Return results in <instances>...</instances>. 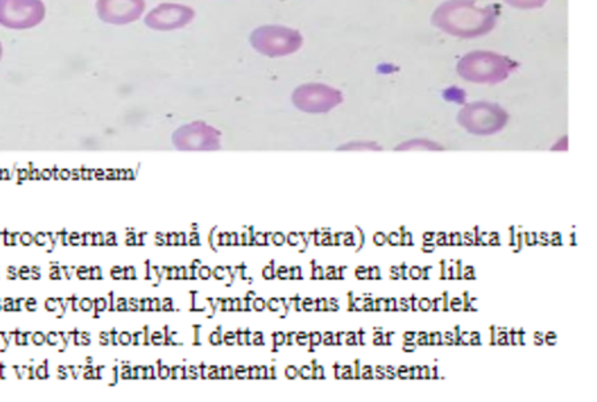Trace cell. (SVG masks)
Segmentation results:
<instances>
[{"label": "cell", "mask_w": 597, "mask_h": 402, "mask_svg": "<svg viewBox=\"0 0 597 402\" xmlns=\"http://www.w3.org/2000/svg\"><path fill=\"white\" fill-rule=\"evenodd\" d=\"M432 24L453 37L476 39L493 31L497 13L476 0H447L432 13Z\"/></svg>", "instance_id": "cell-1"}, {"label": "cell", "mask_w": 597, "mask_h": 402, "mask_svg": "<svg viewBox=\"0 0 597 402\" xmlns=\"http://www.w3.org/2000/svg\"><path fill=\"white\" fill-rule=\"evenodd\" d=\"M519 64L508 57L487 50L469 52L456 65L460 78L476 85H498L509 78Z\"/></svg>", "instance_id": "cell-2"}, {"label": "cell", "mask_w": 597, "mask_h": 402, "mask_svg": "<svg viewBox=\"0 0 597 402\" xmlns=\"http://www.w3.org/2000/svg\"><path fill=\"white\" fill-rule=\"evenodd\" d=\"M508 119V112L490 102L468 103L458 113L459 124L477 136L497 134L507 125Z\"/></svg>", "instance_id": "cell-3"}, {"label": "cell", "mask_w": 597, "mask_h": 402, "mask_svg": "<svg viewBox=\"0 0 597 402\" xmlns=\"http://www.w3.org/2000/svg\"><path fill=\"white\" fill-rule=\"evenodd\" d=\"M249 40L259 53L268 57L293 55L303 44V37L298 31L280 25L260 27L254 29Z\"/></svg>", "instance_id": "cell-4"}, {"label": "cell", "mask_w": 597, "mask_h": 402, "mask_svg": "<svg viewBox=\"0 0 597 402\" xmlns=\"http://www.w3.org/2000/svg\"><path fill=\"white\" fill-rule=\"evenodd\" d=\"M343 102V94L339 90L323 83L301 85L293 92V103L301 111L310 113L329 112Z\"/></svg>", "instance_id": "cell-5"}, {"label": "cell", "mask_w": 597, "mask_h": 402, "mask_svg": "<svg viewBox=\"0 0 597 402\" xmlns=\"http://www.w3.org/2000/svg\"><path fill=\"white\" fill-rule=\"evenodd\" d=\"M44 15L40 0H0V24L8 28H31L41 22Z\"/></svg>", "instance_id": "cell-6"}, {"label": "cell", "mask_w": 597, "mask_h": 402, "mask_svg": "<svg viewBox=\"0 0 597 402\" xmlns=\"http://www.w3.org/2000/svg\"><path fill=\"white\" fill-rule=\"evenodd\" d=\"M195 12L182 4L165 3L153 8L145 18V24L156 31H173L186 27L193 22Z\"/></svg>", "instance_id": "cell-7"}, {"label": "cell", "mask_w": 597, "mask_h": 402, "mask_svg": "<svg viewBox=\"0 0 597 402\" xmlns=\"http://www.w3.org/2000/svg\"><path fill=\"white\" fill-rule=\"evenodd\" d=\"M144 0H98L100 19L110 24H128L137 20L144 12Z\"/></svg>", "instance_id": "cell-8"}, {"label": "cell", "mask_w": 597, "mask_h": 402, "mask_svg": "<svg viewBox=\"0 0 597 402\" xmlns=\"http://www.w3.org/2000/svg\"><path fill=\"white\" fill-rule=\"evenodd\" d=\"M173 139L181 149H214L219 146V134L210 125L199 122L184 125Z\"/></svg>", "instance_id": "cell-9"}, {"label": "cell", "mask_w": 597, "mask_h": 402, "mask_svg": "<svg viewBox=\"0 0 597 402\" xmlns=\"http://www.w3.org/2000/svg\"><path fill=\"white\" fill-rule=\"evenodd\" d=\"M397 151H414V149H427V151H439L442 149V146L437 143H432L429 140H422V139H416L413 141H406L404 144H399L396 148Z\"/></svg>", "instance_id": "cell-10"}, {"label": "cell", "mask_w": 597, "mask_h": 402, "mask_svg": "<svg viewBox=\"0 0 597 402\" xmlns=\"http://www.w3.org/2000/svg\"><path fill=\"white\" fill-rule=\"evenodd\" d=\"M507 4L513 8L519 10H535L542 8L547 0H504Z\"/></svg>", "instance_id": "cell-11"}, {"label": "cell", "mask_w": 597, "mask_h": 402, "mask_svg": "<svg viewBox=\"0 0 597 402\" xmlns=\"http://www.w3.org/2000/svg\"><path fill=\"white\" fill-rule=\"evenodd\" d=\"M344 149H381V146L375 143H356V144H348Z\"/></svg>", "instance_id": "cell-12"}, {"label": "cell", "mask_w": 597, "mask_h": 402, "mask_svg": "<svg viewBox=\"0 0 597 402\" xmlns=\"http://www.w3.org/2000/svg\"><path fill=\"white\" fill-rule=\"evenodd\" d=\"M409 276L411 279H420V277H422V269L420 267H411L409 269Z\"/></svg>", "instance_id": "cell-13"}, {"label": "cell", "mask_w": 597, "mask_h": 402, "mask_svg": "<svg viewBox=\"0 0 597 402\" xmlns=\"http://www.w3.org/2000/svg\"><path fill=\"white\" fill-rule=\"evenodd\" d=\"M418 306H420V310L426 312V310H429L432 307V301L429 298H422V300H420Z\"/></svg>", "instance_id": "cell-14"}, {"label": "cell", "mask_w": 597, "mask_h": 402, "mask_svg": "<svg viewBox=\"0 0 597 402\" xmlns=\"http://www.w3.org/2000/svg\"><path fill=\"white\" fill-rule=\"evenodd\" d=\"M387 240H389V244H399V234L398 233H392V234L389 235V237H387Z\"/></svg>", "instance_id": "cell-15"}, {"label": "cell", "mask_w": 597, "mask_h": 402, "mask_svg": "<svg viewBox=\"0 0 597 402\" xmlns=\"http://www.w3.org/2000/svg\"><path fill=\"white\" fill-rule=\"evenodd\" d=\"M469 343L471 345H480L481 343V340H480V334L479 333H471L469 334Z\"/></svg>", "instance_id": "cell-16"}, {"label": "cell", "mask_w": 597, "mask_h": 402, "mask_svg": "<svg viewBox=\"0 0 597 402\" xmlns=\"http://www.w3.org/2000/svg\"><path fill=\"white\" fill-rule=\"evenodd\" d=\"M462 306H463V303H462V301L459 298H453V301H451V309L455 310V312L460 310Z\"/></svg>", "instance_id": "cell-17"}, {"label": "cell", "mask_w": 597, "mask_h": 402, "mask_svg": "<svg viewBox=\"0 0 597 402\" xmlns=\"http://www.w3.org/2000/svg\"><path fill=\"white\" fill-rule=\"evenodd\" d=\"M385 240H387V239H385V235L381 234V233H377V234L375 235V243H376V244H384V243H385Z\"/></svg>", "instance_id": "cell-18"}, {"label": "cell", "mask_w": 597, "mask_h": 402, "mask_svg": "<svg viewBox=\"0 0 597 402\" xmlns=\"http://www.w3.org/2000/svg\"><path fill=\"white\" fill-rule=\"evenodd\" d=\"M463 296H465V306H463V309H465V310H474V309L471 307V303H469V296H468V291L463 293Z\"/></svg>", "instance_id": "cell-19"}, {"label": "cell", "mask_w": 597, "mask_h": 402, "mask_svg": "<svg viewBox=\"0 0 597 402\" xmlns=\"http://www.w3.org/2000/svg\"><path fill=\"white\" fill-rule=\"evenodd\" d=\"M443 310H448V291H444L442 297Z\"/></svg>", "instance_id": "cell-20"}, {"label": "cell", "mask_w": 597, "mask_h": 402, "mask_svg": "<svg viewBox=\"0 0 597 402\" xmlns=\"http://www.w3.org/2000/svg\"><path fill=\"white\" fill-rule=\"evenodd\" d=\"M475 272H474V268L472 267H467L465 268V279H475Z\"/></svg>", "instance_id": "cell-21"}, {"label": "cell", "mask_w": 597, "mask_h": 402, "mask_svg": "<svg viewBox=\"0 0 597 402\" xmlns=\"http://www.w3.org/2000/svg\"><path fill=\"white\" fill-rule=\"evenodd\" d=\"M437 243H438L439 246H444V244H447V237H446V234L439 233V234H438V240H437Z\"/></svg>", "instance_id": "cell-22"}, {"label": "cell", "mask_w": 597, "mask_h": 402, "mask_svg": "<svg viewBox=\"0 0 597 402\" xmlns=\"http://www.w3.org/2000/svg\"><path fill=\"white\" fill-rule=\"evenodd\" d=\"M418 345H427L429 342H427V334H425V333H420L418 334Z\"/></svg>", "instance_id": "cell-23"}, {"label": "cell", "mask_w": 597, "mask_h": 402, "mask_svg": "<svg viewBox=\"0 0 597 402\" xmlns=\"http://www.w3.org/2000/svg\"><path fill=\"white\" fill-rule=\"evenodd\" d=\"M546 343H549V345H554L555 343V340H556V335L554 334V333H550V334H547L546 335Z\"/></svg>", "instance_id": "cell-24"}, {"label": "cell", "mask_w": 597, "mask_h": 402, "mask_svg": "<svg viewBox=\"0 0 597 402\" xmlns=\"http://www.w3.org/2000/svg\"><path fill=\"white\" fill-rule=\"evenodd\" d=\"M489 243H490V244H500V237H498V234L492 233V234H490V239H489Z\"/></svg>", "instance_id": "cell-25"}, {"label": "cell", "mask_w": 597, "mask_h": 402, "mask_svg": "<svg viewBox=\"0 0 597 402\" xmlns=\"http://www.w3.org/2000/svg\"><path fill=\"white\" fill-rule=\"evenodd\" d=\"M390 277L392 279H399L401 277L397 267H393V268L390 269Z\"/></svg>", "instance_id": "cell-26"}, {"label": "cell", "mask_w": 597, "mask_h": 402, "mask_svg": "<svg viewBox=\"0 0 597 402\" xmlns=\"http://www.w3.org/2000/svg\"><path fill=\"white\" fill-rule=\"evenodd\" d=\"M422 249H423V251H426V252H429V251H434V244L426 240V242L423 243V246H422Z\"/></svg>", "instance_id": "cell-27"}, {"label": "cell", "mask_w": 597, "mask_h": 402, "mask_svg": "<svg viewBox=\"0 0 597 402\" xmlns=\"http://www.w3.org/2000/svg\"><path fill=\"white\" fill-rule=\"evenodd\" d=\"M399 309H402V310H409V303H408L406 300H404V298H402V300L399 301Z\"/></svg>", "instance_id": "cell-28"}, {"label": "cell", "mask_w": 597, "mask_h": 402, "mask_svg": "<svg viewBox=\"0 0 597 402\" xmlns=\"http://www.w3.org/2000/svg\"><path fill=\"white\" fill-rule=\"evenodd\" d=\"M447 276H446V261L442 260L441 261V279H446Z\"/></svg>", "instance_id": "cell-29"}, {"label": "cell", "mask_w": 597, "mask_h": 402, "mask_svg": "<svg viewBox=\"0 0 597 402\" xmlns=\"http://www.w3.org/2000/svg\"><path fill=\"white\" fill-rule=\"evenodd\" d=\"M432 269V265H429V267H425V268L422 269V277L423 279H429V270Z\"/></svg>", "instance_id": "cell-30"}, {"label": "cell", "mask_w": 597, "mask_h": 402, "mask_svg": "<svg viewBox=\"0 0 597 402\" xmlns=\"http://www.w3.org/2000/svg\"><path fill=\"white\" fill-rule=\"evenodd\" d=\"M456 264H458V279H462L463 277V275H462V261L458 260Z\"/></svg>", "instance_id": "cell-31"}, {"label": "cell", "mask_w": 597, "mask_h": 402, "mask_svg": "<svg viewBox=\"0 0 597 402\" xmlns=\"http://www.w3.org/2000/svg\"><path fill=\"white\" fill-rule=\"evenodd\" d=\"M490 333H492V340H490V345H496V335H495V326H492V328H490Z\"/></svg>", "instance_id": "cell-32"}, {"label": "cell", "mask_w": 597, "mask_h": 402, "mask_svg": "<svg viewBox=\"0 0 597 402\" xmlns=\"http://www.w3.org/2000/svg\"><path fill=\"white\" fill-rule=\"evenodd\" d=\"M406 370H408V369L405 368V367L399 368V370H398V376H399V377H401V376H402V377H406V375H405V373H406Z\"/></svg>", "instance_id": "cell-33"}, {"label": "cell", "mask_w": 597, "mask_h": 402, "mask_svg": "<svg viewBox=\"0 0 597 402\" xmlns=\"http://www.w3.org/2000/svg\"><path fill=\"white\" fill-rule=\"evenodd\" d=\"M446 275H448V279H455V276H453V265H451L448 268V272H446Z\"/></svg>", "instance_id": "cell-34"}, {"label": "cell", "mask_w": 597, "mask_h": 402, "mask_svg": "<svg viewBox=\"0 0 597 402\" xmlns=\"http://www.w3.org/2000/svg\"><path fill=\"white\" fill-rule=\"evenodd\" d=\"M411 306H413V310H416V309H417V307H416L417 305H416V297H414V296L411 297Z\"/></svg>", "instance_id": "cell-35"}, {"label": "cell", "mask_w": 597, "mask_h": 402, "mask_svg": "<svg viewBox=\"0 0 597 402\" xmlns=\"http://www.w3.org/2000/svg\"><path fill=\"white\" fill-rule=\"evenodd\" d=\"M0 57H1V45H0Z\"/></svg>", "instance_id": "cell-36"}]
</instances>
